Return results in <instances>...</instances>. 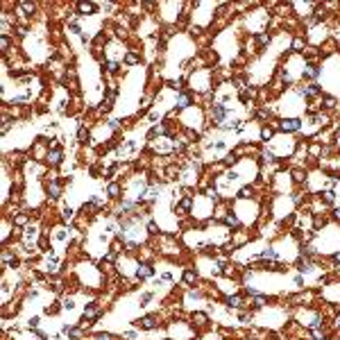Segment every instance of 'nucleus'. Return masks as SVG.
I'll list each match as a JSON object with an SVG mask.
<instances>
[{
	"mask_svg": "<svg viewBox=\"0 0 340 340\" xmlns=\"http://www.w3.org/2000/svg\"><path fill=\"white\" fill-rule=\"evenodd\" d=\"M48 193H50V197H59V193H61L59 184H57V181H50V184H48Z\"/></svg>",
	"mask_w": 340,
	"mask_h": 340,
	"instance_id": "obj_4",
	"label": "nucleus"
},
{
	"mask_svg": "<svg viewBox=\"0 0 340 340\" xmlns=\"http://www.w3.org/2000/svg\"><path fill=\"white\" fill-rule=\"evenodd\" d=\"M293 48L297 50V48H302V39H295V43H293Z\"/></svg>",
	"mask_w": 340,
	"mask_h": 340,
	"instance_id": "obj_27",
	"label": "nucleus"
},
{
	"mask_svg": "<svg viewBox=\"0 0 340 340\" xmlns=\"http://www.w3.org/2000/svg\"><path fill=\"white\" fill-rule=\"evenodd\" d=\"M125 61H127V64H136V61H139V57H136L134 52H129L127 57H125Z\"/></svg>",
	"mask_w": 340,
	"mask_h": 340,
	"instance_id": "obj_16",
	"label": "nucleus"
},
{
	"mask_svg": "<svg viewBox=\"0 0 340 340\" xmlns=\"http://www.w3.org/2000/svg\"><path fill=\"white\" fill-rule=\"evenodd\" d=\"M195 320H197V322H200V324H202V322H204V320H207V317H204V315H202V313H197V315H195Z\"/></svg>",
	"mask_w": 340,
	"mask_h": 340,
	"instance_id": "obj_29",
	"label": "nucleus"
},
{
	"mask_svg": "<svg viewBox=\"0 0 340 340\" xmlns=\"http://www.w3.org/2000/svg\"><path fill=\"white\" fill-rule=\"evenodd\" d=\"M148 229L152 231V234H157V225H154V222H150V225H148Z\"/></svg>",
	"mask_w": 340,
	"mask_h": 340,
	"instance_id": "obj_28",
	"label": "nucleus"
},
{
	"mask_svg": "<svg viewBox=\"0 0 340 340\" xmlns=\"http://www.w3.org/2000/svg\"><path fill=\"white\" fill-rule=\"evenodd\" d=\"M333 259H336V261H338V263H340V252H338V254H336V256H333Z\"/></svg>",
	"mask_w": 340,
	"mask_h": 340,
	"instance_id": "obj_31",
	"label": "nucleus"
},
{
	"mask_svg": "<svg viewBox=\"0 0 340 340\" xmlns=\"http://www.w3.org/2000/svg\"><path fill=\"white\" fill-rule=\"evenodd\" d=\"M261 259H277V252L275 249H265L263 254H261Z\"/></svg>",
	"mask_w": 340,
	"mask_h": 340,
	"instance_id": "obj_11",
	"label": "nucleus"
},
{
	"mask_svg": "<svg viewBox=\"0 0 340 340\" xmlns=\"http://www.w3.org/2000/svg\"><path fill=\"white\" fill-rule=\"evenodd\" d=\"M150 299H152V293H145V295H143V297H141V302H143V304H145V302H150Z\"/></svg>",
	"mask_w": 340,
	"mask_h": 340,
	"instance_id": "obj_24",
	"label": "nucleus"
},
{
	"mask_svg": "<svg viewBox=\"0 0 340 340\" xmlns=\"http://www.w3.org/2000/svg\"><path fill=\"white\" fill-rule=\"evenodd\" d=\"M136 275H139V279H148V277H152V268L150 265H141Z\"/></svg>",
	"mask_w": 340,
	"mask_h": 340,
	"instance_id": "obj_5",
	"label": "nucleus"
},
{
	"mask_svg": "<svg viewBox=\"0 0 340 340\" xmlns=\"http://www.w3.org/2000/svg\"><path fill=\"white\" fill-rule=\"evenodd\" d=\"M252 195V188H243L240 191V197H249Z\"/></svg>",
	"mask_w": 340,
	"mask_h": 340,
	"instance_id": "obj_23",
	"label": "nucleus"
},
{
	"mask_svg": "<svg viewBox=\"0 0 340 340\" xmlns=\"http://www.w3.org/2000/svg\"><path fill=\"white\" fill-rule=\"evenodd\" d=\"M213 116H216V120H220L222 116H225V107H220V104L213 107Z\"/></svg>",
	"mask_w": 340,
	"mask_h": 340,
	"instance_id": "obj_9",
	"label": "nucleus"
},
{
	"mask_svg": "<svg viewBox=\"0 0 340 340\" xmlns=\"http://www.w3.org/2000/svg\"><path fill=\"white\" fill-rule=\"evenodd\" d=\"M184 281H186V284H193V281H195V272H186V275H184Z\"/></svg>",
	"mask_w": 340,
	"mask_h": 340,
	"instance_id": "obj_13",
	"label": "nucleus"
},
{
	"mask_svg": "<svg viewBox=\"0 0 340 340\" xmlns=\"http://www.w3.org/2000/svg\"><path fill=\"white\" fill-rule=\"evenodd\" d=\"M48 161L50 163H59L61 161V150H52L50 154H48Z\"/></svg>",
	"mask_w": 340,
	"mask_h": 340,
	"instance_id": "obj_8",
	"label": "nucleus"
},
{
	"mask_svg": "<svg viewBox=\"0 0 340 340\" xmlns=\"http://www.w3.org/2000/svg\"><path fill=\"white\" fill-rule=\"evenodd\" d=\"M261 136H263V139H270V136H272V129H270V127H265L263 132H261Z\"/></svg>",
	"mask_w": 340,
	"mask_h": 340,
	"instance_id": "obj_22",
	"label": "nucleus"
},
{
	"mask_svg": "<svg viewBox=\"0 0 340 340\" xmlns=\"http://www.w3.org/2000/svg\"><path fill=\"white\" fill-rule=\"evenodd\" d=\"M191 104V95H186V93H179V98H177V107H188Z\"/></svg>",
	"mask_w": 340,
	"mask_h": 340,
	"instance_id": "obj_7",
	"label": "nucleus"
},
{
	"mask_svg": "<svg viewBox=\"0 0 340 340\" xmlns=\"http://www.w3.org/2000/svg\"><path fill=\"white\" fill-rule=\"evenodd\" d=\"M333 216H336V218L340 220V209H336V213H333Z\"/></svg>",
	"mask_w": 340,
	"mask_h": 340,
	"instance_id": "obj_30",
	"label": "nucleus"
},
{
	"mask_svg": "<svg viewBox=\"0 0 340 340\" xmlns=\"http://www.w3.org/2000/svg\"><path fill=\"white\" fill-rule=\"evenodd\" d=\"M77 9H80L82 14H86V12L93 14V12H95V5H93V3H80V5H77Z\"/></svg>",
	"mask_w": 340,
	"mask_h": 340,
	"instance_id": "obj_6",
	"label": "nucleus"
},
{
	"mask_svg": "<svg viewBox=\"0 0 340 340\" xmlns=\"http://www.w3.org/2000/svg\"><path fill=\"white\" fill-rule=\"evenodd\" d=\"M80 141H82V143H86V141H89V132H86L84 127H80Z\"/></svg>",
	"mask_w": 340,
	"mask_h": 340,
	"instance_id": "obj_15",
	"label": "nucleus"
},
{
	"mask_svg": "<svg viewBox=\"0 0 340 340\" xmlns=\"http://www.w3.org/2000/svg\"><path fill=\"white\" fill-rule=\"evenodd\" d=\"M98 340H111L109 333H98Z\"/></svg>",
	"mask_w": 340,
	"mask_h": 340,
	"instance_id": "obj_25",
	"label": "nucleus"
},
{
	"mask_svg": "<svg viewBox=\"0 0 340 340\" xmlns=\"http://www.w3.org/2000/svg\"><path fill=\"white\" fill-rule=\"evenodd\" d=\"M225 222H227V225H231V227H238V218H236V216H227Z\"/></svg>",
	"mask_w": 340,
	"mask_h": 340,
	"instance_id": "obj_12",
	"label": "nucleus"
},
{
	"mask_svg": "<svg viewBox=\"0 0 340 340\" xmlns=\"http://www.w3.org/2000/svg\"><path fill=\"white\" fill-rule=\"evenodd\" d=\"M139 327H143V329H154V327H157V317H152V315L143 317V320H139Z\"/></svg>",
	"mask_w": 340,
	"mask_h": 340,
	"instance_id": "obj_2",
	"label": "nucleus"
},
{
	"mask_svg": "<svg viewBox=\"0 0 340 340\" xmlns=\"http://www.w3.org/2000/svg\"><path fill=\"white\" fill-rule=\"evenodd\" d=\"M107 68H109L111 73H116V71H118V64H116V61H109V64H107Z\"/></svg>",
	"mask_w": 340,
	"mask_h": 340,
	"instance_id": "obj_20",
	"label": "nucleus"
},
{
	"mask_svg": "<svg viewBox=\"0 0 340 340\" xmlns=\"http://www.w3.org/2000/svg\"><path fill=\"white\" fill-rule=\"evenodd\" d=\"M317 73H320V71H317L315 66H308V71H306V75H308V77H317Z\"/></svg>",
	"mask_w": 340,
	"mask_h": 340,
	"instance_id": "obj_17",
	"label": "nucleus"
},
{
	"mask_svg": "<svg viewBox=\"0 0 340 340\" xmlns=\"http://www.w3.org/2000/svg\"><path fill=\"white\" fill-rule=\"evenodd\" d=\"M317 84H311V86H304V89H299V93L306 95V98H311V95H317Z\"/></svg>",
	"mask_w": 340,
	"mask_h": 340,
	"instance_id": "obj_3",
	"label": "nucleus"
},
{
	"mask_svg": "<svg viewBox=\"0 0 340 340\" xmlns=\"http://www.w3.org/2000/svg\"><path fill=\"white\" fill-rule=\"evenodd\" d=\"M268 41H270V36H268V34H261V36H259V45H265Z\"/></svg>",
	"mask_w": 340,
	"mask_h": 340,
	"instance_id": "obj_18",
	"label": "nucleus"
},
{
	"mask_svg": "<svg viewBox=\"0 0 340 340\" xmlns=\"http://www.w3.org/2000/svg\"><path fill=\"white\" fill-rule=\"evenodd\" d=\"M299 125H302V123H299L297 118H288V120L281 123V129H284V132H297Z\"/></svg>",
	"mask_w": 340,
	"mask_h": 340,
	"instance_id": "obj_1",
	"label": "nucleus"
},
{
	"mask_svg": "<svg viewBox=\"0 0 340 340\" xmlns=\"http://www.w3.org/2000/svg\"><path fill=\"white\" fill-rule=\"evenodd\" d=\"M109 193H111V195H116V193H118V186H116V184H111V186H109Z\"/></svg>",
	"mask_w": 340,
	"mask_h": 340,
	"instance_id": "obj_26",
	"label": "nucleus"
},
{
	"mask_svg": "<svg viewBox=\"0 0 340 340\" xmlns=\"http://www.w3.org/2000/svg\"><path fill=\"white\" fill-rule=\"evenodd\" d=\"M336 104V100L333 98H324V107H329V109H331V107Z\"/></svg>",
	"mask_w": 340,
	"mask_h": 340,
	"instance_id": "obj_21",
	"label": "nucleus"
},
{
	"mask_svg": "<svg viewBox=\"0 0 340 340\" xmlns=\"http://www.w3.org/2000/svg\"><path fill=\"white\" fill-rule=\"evenodd\" d=\"M95 315H98V311H95V308H89V311H84V322H86V320H93Z\"/></svg>",
	"mask_w": 340,
	"mask_h": 340,
	"instance_id": "obj_10",
	"label": "nucleus"
},
{
	"mask_svg": "<svg viewBox=\"0 0 340 340\" xmlns=\"http://www.w3.org/2000/svg\"><path fill=\"white\" fill-rule=\"evenodd\" d=\"M227 304H229V306H240V297H238V295H236V297H229Z\"/></svg>",
	"mask_w": 340,
	"mask_h": 340,
	"instance_id": "obj_14",
	"label": "nucleus"
},
{
	"mask_svg": "<svg viewBox=\"0 0 340 340\" xmlns=\"http://www.w3.org/2000/svg\"><path fill=\"white\" fill-rule=\"evenodd\" d=\"M21 7L25 9V12H34V5L32 3H21Z\"/></svg>",
	"mask_w": 340,
	"mask_h": 340,
	"instance_id": "obj_19",
	"label": "nucleus"
}]
</instances>
